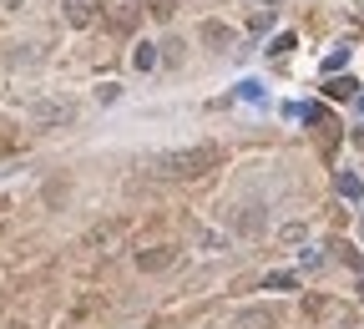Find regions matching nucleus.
Listing matches in <instances>:
<instances>
[{
	"label": "nucleus",
	"mask_w": 364,
	"mask_h": 329,
	"mask_svg": "<svg viewBox=\"0 0 364 329\" xmlns=\"http://www.w3.org/2000/svg\"><path fill=\"white\" fill-rule=\"evenodd\" d=\"M218 157H223V152H218L213 142H198V147H172V152L152 157L147 167H152L157 178H203L207 167L218 162Z\"/></svg>",
	"instance_id": "nucleus-1"
},
{
	"label": "nucleus",
	"mask_w": 364,
	"mask_h": 329,
	"mask_svg": "<svg viewBox=\"0 0 364 329\" xmlns=\"http://www.w3.org/2000/svg\"><path fill=\"white\" fill-rule=\"evenodd\" d=\"M228 329H278V309H273V304H253V309H238Z\"/></svg>",
	"instance_id": "nucleus-2"
},
{
	"label": "nucleus",
	"mask_w": 364,
	"mask_h": 329,
	"mask_svg": "<svg viewBox=\"0 0 364 329\" xmlns=\"http://www.w3.org/2000/svg\"><path fill=\"white\" fill-rule=\"evenodd\" d=\"M71 117H76L71 101H36L31 107V122H41V127H66Z\"/></svg>",
	"instance_id": "nucleus-3"
},
{
	"label": "nucleus",
	"mask_w": 364,
	"mask_h": 329,
	"mask_svg": "<svg viewBox=\"0 0 364 329\" xmlns=\"http://www.w3.org/2000/svg\"><path fill=\"white\" fill-rule=\"evenodd\" d=\"M172 263H177V248H142L137 254L142 273H162V269H172Z\"/></svg>",
	"instance_id": "nucleus-4"
},
{
	"label": "nucleus",
	"mask_w": 364,
	"mask_h": 329,
	"mask_svg": "<svg viewBox=\"0 0 364 329\" xmlns=\"http://www.w3.org/2000/svg\"><path fill=\"white\" fill-rule=\"evenodd\" d=\"M122 228H127V223H101V228L86 239V248H101V254H107V243H116V239H122Z\"/></svg>",
	"instance_id": "nucleus-5"
},
{
	"label": "nucleus",
	"mask_w": 364,
	"mask_h": 329,
	"mask_svg": "<svg viewBox=\"0 0 364 329\" xmlns=\"http://www.w3.org/2000/svg\"><path fill=\"white\" fill-rule=\"evenodd\" d=\"M334 188H339V197H349V203H364V182L354 173H339V178H334Z\"/></svg>",
	"instance_id": "nucleus-6"
},
{
	"label": "nucleus",
	"mask_w": 364,
	"mask_h": 329,
	"mask_svg": "<svg viewBox=\"0 0 364 329\" xmlns=\"http://www.w3.org/2000/svg\"><path fill=\"white\" fill-rule=\"evenodd\" d=\"M91 16H96V0H66V21L71 25H86Z\"/></svg>",
	"instance_id": "nucleus-7"
},
{
	"label": "nucleus",
	"mask_w": 364,
	"mask_h": 329,
	"mask_svg": "<svg viewBox=\"0 0 364 329\" xmlns=\"http://www.w3.org/2000/svg\"><path fill=\"white\" fill-rule=\"evenodd\" d=\"M132 61H137V71H152V66H157V46H147V41H142Z\"/></svg>",
	"instance_id": "nucleus-8"
},
{
	"label": "nucleus",
	"mask_w": 364,
	"mask_h": 329,
	"mask_svg": "<svg viewBox=\"0 0 364 329\" xmlns=\"http://www.w3.org/2000/svg\"><path fill=\"white\" fill-rule=\"evenodd\" d=\"M344 66H349V46H334L329 61H324V71H344Z\"/></svg>",
	"instance_id": "nucleus-9"
},
{
	"label": "nucleus",
	"mask_w": 364,
	"mask_h": 329,
	"mask_svg": "<svg viewBox=\"0 0 364 329\" xmlns=\"http://www.w3.org/2000/svg\"><path fill=\"white\" fill-rule=\"evenodd\" d=\"M268 289L283 294V289H298V273H268Z\"/></svg>",
	"instance_id": "nucleus-10"
},
{
	"label": "nucleus",
	"mask_w": 364,
	"mask_h": 329,
	"mask_svg": "<svg viewBox=\"0 0 364 329\" xmlns=\"http://www.w3.org/2000/svg\"><path fill=\"white\" fill-rule=\"evenodd\" d=\"M203 36H207V41H218V46L233 41V31H228V25H218V21H207V25H203Z\"/></svg>",
	"instance_id": "nucleus-11"
},
{
	"label": "nucleus",
	"mask_w": 364,
	"mask_h": 329,
	"mask_svg": "<svg viewBox=\"0 0 364 329\" xmlns=\"http://www.w3.org/2000/svg\"><path fill=\"white\" fill-rule=\"evenodd\" d=\"M238 97L243 101H263V82H238Z\"/></svg>",
	"instance_id": "nucleus-12"
},
{
	"label": "nucleus",
	"mask_w": 364,
	"mask_h": 329,
	"mask_svg": "<svg viewBox=\"0 0 364 329\" xmlns=\"http://www.w3.org/2000/svg\"><path fill=\"white\" fill-rule=\"evenodd\" d=\"M329 97H354V82H349V76H334V82H329Z\"/></svg>",
	"instance_id": "nucleus-13"
},
{
	"label": "nucleus",
	"mask_w": 364,
	"mask_h": 329,
	"mask_svg": "<svg viewBox=\"0 0 364 329\" xmlns=\"http://www.w3.org/2000/svg\"><path fill=\"white\" fill-rule=\"evenodd\" d=\"M283 51H294V36H273L268 41V56H283Z\"/></svg>",
	"instance_id": "nucleus-14"
},
{
	"label": "nucleus",
	"mask_w": 364,
	"mask_h": 329,
	"mask_svg": "<svg viewBox=\"0 0 364 329\" xmlns=\"http://www.w3.org/2000/svg\"><path fill=\"white\" fill-rule=\"evenodd\" d=\"M152 10H157V16H167V10H172V0H152Z\"/></svg>",
	"instance_id": "nucleus-15"
},
{
	"label": "nucleus",
	"mask_w": 364,
	"mask_h": 329,
	"mask_svg": "<svg viewBox=\"0 0 364 329\" xmlns=\"http://www.w3.org/2000/svg\"><path fill=\"white\" fill-rule=\"evenodd\" d=\"M354 107H359V112H364V91H359V97H354Z\"/></svg>",
	"instance_id": "nucleus-16"
}]
</instances>
